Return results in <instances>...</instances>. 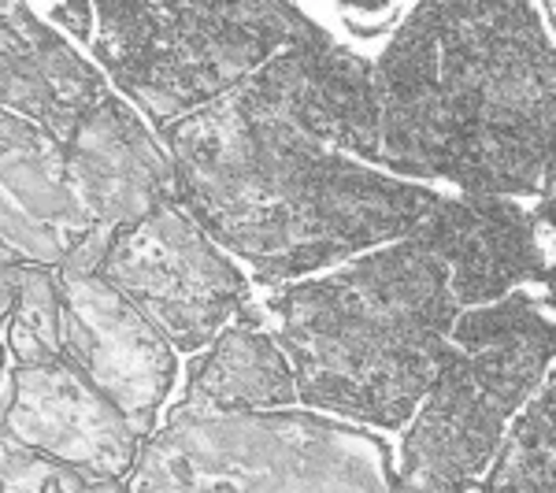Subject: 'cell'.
Listing matches in <instances>:
<instances>
[{
    "instance_id": "cell-1",
    "label": "cell",
    "mask_w": 556,
    "mask_h": 493,
    "mask_svg": "<svg viewBox=\"0 0 556 493\" xmlns=\"http://www.w3.org/2000/svg\"><path fill=\"white\" fill-rule=\"evenodd\" d=\"M375 64L319 30L160 130L178 204L260 282L312 279L405 238L450 197L379 172Z\"/></svg>"
},
{
    "instance_id": "cell-2",
    "label": "cell",
    "mask_w": 556,
    "mask_h": 493,
    "mask_svg": "<svg viewBox=\"0 0 556 493\" xmlns=\"http://www.w3.org/2000/svg\"><path fill=\"white\" fill-rule=\"evenodd\" d=\"M516 290L556 298V260L534 212L450 197L405 238L267 301L301 405L397 430L434 387L468 312Z\"/></svg>"
},
{
    "instance_id": "cell-3",
    "label": "cell",
    "mask_w": 556,
    "mask_h": 493,
    "mask_svg": "<svg viewBox=\"0 0 556 493\" xmlns=\"http://www.w3.org/2000/svg\"><path fill=\"white\" fill-rule=\"evenodd\" d=\"M371 64L379 172L490 201L531 197L556 260V41L542 8L416 4Z\"/></svg>"
},
{
    "instance_id": "cell-4",
    "label": "cell",
    "mask_w": 556,
    "mask_h": 493,
    "mask_svg": "<svg viewBox=\"0 0 556 493\" xmlns=\"http://www.w3.org/2000/svg\"><path fill=\"white\" fill-rule=\"evenodd\" d=\"M556 361V298L516 290L468 312L401 442L393 493H464L493 468Z\"/></svg>"
},
{
    "instance_id": "cell-5",
    "label": "cell",
    "mask_w": 556,
    "mask_h": 493,
    "mask_svg": "<svg viewBox=\"0 0 556 493\" xmlns=\"http://www.w3.org/2000/svg\"><path fill=\"white\" fill-rule=\"evenodd\" d=\"M93 8V56L156 134L223 101L275 56L323 30L301 8L275 0H108Z\"/></svg>"
},
{
    "instance_id": "cell-6",
    "label": "cell",
    "mask_w": 556,
    "mask_h": 493,
    "mask_svg": "<svg viewBox=\"0 0 556 493\" xmlns=\"http://www.w3.org/2000/svg\"><path fill=\"white\" fill-rule=\"evenodd\" d=\"M379 434L316 412H172L141 445L130 493H393Z\"/></svg>"
},
{
    "instance_id": "cell-7",
    "label": "cell",
    "mask_w": 556,
    "mask_h": 493,
    "mask_svg": "<svg viewBox=\"0 0 556 493\" xmlns=\"http://www.w3.org/2000/svg\"><path fill=\"white\" fill-rule=\"evenodd\" d=\"M101 279L146 316L175 353H201L253 308L241 267L182 204L119 230Z\"/></svg>"
},
{
    "instance_id": "cell-8",
    "label": "cell",
    "mask_w": 556,
    "mask_h": 493,
    "mask_svg": "<svg viewBox=\"0 0 556 493\" xmlns=\"http://www.w3.org/2000/svg\"><path fill=\"white\" fill-rule=\"evenodd\" d=\"M0 438L83 479H127L146 434L67 356L12 367Z\"/></svg>"
},
{
    "instance_id": "cell-9",
    "label": "cell",
    "mask_w": 556,
    "mask_h": 493,
    "mask_svg": "<svg viewBox=\"0 0 556 493\" xmlns=\"http://www.w3.org/2000/svg\"><path fill=\"white\" fill-rule=\"evenodd\" d=\"M60 301L64 356L149 438L175 387L178 356L172 342L101 275L60 279Z\"/></svg>"
},
{
    "instance_id": "cell-10",
    "label": "cell",
    "mask_w": 556,
    "mask_h": 493,
    "mask_svg": "<svg viewBox=\"0 0 556 493\" xmlns=\"http://www.w3.org/2000/svg\"><path fill=\"white\" fill-rule=\"evenodd\" d=\"M67 175V149L0 108V264L60 271L93 235Z\"/></svg>"
},
{
    "instance_id": "cell-11",
    "label": "cell",
    "mask_w": 556,
    "mask_h": 493,
    "mask_svg": "<svg viewBox=\"0 0 556 493\" xmlns=\"http://www.w3.org/2000/svg\"><path fill=\"white\" fill-rule=\"evenodd\" d=\"M67 175L89 223L115 235L178 204L164 141L119 93H108L83 119L67 146Z\"/></svg>"
},
{
    "instance_id": "cell-12",
    "label": "cell",
    "mask_w": 556,
    "mask_h": 493,
    "mask_svg": "<svg viewBox=\"0 0 556 493\" xmlns=\"http://www.w3.org/2000/svg\"><path fill=\"white\" fill-rule=\"evenodd\" d=\"M108 93V78L64 41V34L38 20L34 8L8 4L0 34V108L30 119L67 149Z\"/></svg>"
},
{
    "instance_id": "cell-13",
    "label": "cell",
    "mask_w": 556,
    "mask_h": 493,
    "mask_svg": "<svg viewBox=\"0 0 556 493\" xmlns=\"http://www.w3.org/2000/svg\"><path fill=\"white\" fill-rule=\"evenodd\" d=\"M298 379L271 330L260 327L256 308L230 323L193 364L186 397L175 412L190 416H256L298 405Z\"/></svg>"
},
{
    "instance_id": "cell-14",
    "label": "cell",
    "mask_w": 556,
    "mask_h": 493,
    "mask_svg": "<svg viewBox=\"0 0 556 493\" xmlns=\"http://www.w3.org/2000/svg\"><path fill=\"white\" fill-rule=\"evenodd\" d=\"M486 486L490 493H556V379L516 416Z\"/></svg>"
},
{
    "instance_id": "cell-15",
    "label": "cell",
    "mask_w": 556,
    "mask_h": 493,
    "mask_svg": "<svg viewBox=\"0 0 556 493\" xmlns=\"http://www.w3.org/2000/svg\"><path fill=\"white\" fill-rule=\"evenodd\" d=\"M4 349L15 367H38L64 356V301L56 271L20 267V293L4 323Z\"/></svg>"
},
{
    "instance_id": "cell-16",
    "label": "cell",
    "mask_w": 556,
    "mask_h": 493,
    "mask_svg": "<svg viewBox=\"0 0 556 493\" xmlns=\"http://www.w3.org/2000/svg\"><path fill=\"white\" fill-rule=\"evenodd\" d=\"M60 468L0 438V493H49Z\"/></svg>"
},
{
    "instance_id": "cell-17",
    "label": "cell",
    "mask_w": 556,
    "mask_h": 493,
    "mask_svg": "<svg viewBox=\"0 0 556 493\" xmlns=\"http://www.w3.org/2000/svg\"><path fill=\"white\" fill-rule=\"evenodd\" d=\"M408 8H364V4H349L338 8V20L349 26V34L356 38H379L386 30H397L405 20Z\"/></svg>"
},
{
    "instance_id": "cell-18",
    "label": "cell",
    "mask_w": 556,
    "mask_h": 493,
    "mask_svg": "<svg viewBox=\"0 0 556 493\" xmlns=\"http://www.w3.org/2000/svg\"><path fill=\"white\" fill-rule=\"evenodd\" d=\"M49 23L67 30L78 41H93V26H97V8L86 0H71V4H52Z\"/></svg>"
},
{
    "instance_id": "cell-19",
    "label": "cell",
    "mask_w": 556,
    "mask_h": 493,
    "mask_svg": "<svg viewBox=\"0 0 556 493\" xmlns=\"http://www.w3.org/2000/svg\"><path fill=\"white\" fill-rule=\"evenodd\" d=\"M49 493H130L127 479H83V475L56 471Z\"/></svg>"
},
{
    "instance_id": "cell-20",
    "label": "cell",
    "mask_w": 556,
    "mask_h": 493,
    "mask_svg": "<svg viewBox=\"0 0 556 493\" xmlns=\"http://www.w3.org/2000/svg\"><path fill=\"white\" fill-rule=\"evenodd\" d=\"M15 293H20V267L0 264V330H4V323L15 308Z\"/></svg>"
},
{
    "instance_id": "cell-21",
    "label": "cell",
    "mask_w": 556,
    "mask_h": 493,
    "mask_svg": "<svg viewBox=\"0 0 556 493\" xmlns=\"http://www.w3.org/2000/svg\"><path fill=\"white\" fill-rule=\"evenodd\" d=\"M542 20H549V23L556 26V4H549V8H542Z\"/></svg>"
},
{
    "instance_id": "cell-22",
    "label": "cell",
    "mask_w": 556,
    "mask_h": 493,
    "mask_svg": "<svg viewBox=\"0 0 556 493\" xmlns=\"http://www.w3.org/2000/svg\"><path fill=\"white\" fill-rule=\"evenodd\" d=\"M464 493H490V486H486V482H471V486L464 490Z\"/></svg>"
},
{
    "instance_id": "cell-23",
    "label": "cell",
    "mask_w": 556,
    "mask_h": 493,
    "mask_svg": "<svg viewBox=\"0 0 556 493\" xmlns=\"http://www.w3.org/2000/svg\"><path fill=\"white\" fill-rule=\"evenodd\" d=\"M4 361H8V349H4V338H0V375H4Z\"/></svg>"
},
{
    "instance_id": "cell-24",
    "label": "cell",
    "mask_w": 556,
    "mask_h": 493,
    "mask_svg": "<svg viewBox=\"0 0 556 493\" xmlns=\"http://www.w3.org/2000/svg\"><path fill=\"white\" fill-rule=\"evenodd\" d=\"M553 379H556V371H553Z\"/></svg>"
}]
</instances>
